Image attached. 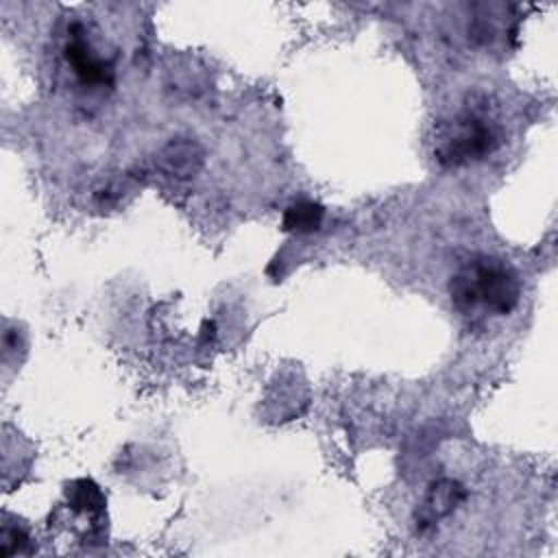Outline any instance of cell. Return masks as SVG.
Here are the masks:
<instances>
[{
  "instance_id": "obj_1",
  "label": "cell",
  "mask_w": 558,
  "mask_h": 558,
  "mask_svg": "<svg viewBox=\"0 0 558 558\" xmlns=\"http://www.w3.org/2000/svg\"><path fill=\"white\" fill-rule=\"evenodd\" d=\"M451 303L464 316L477 310L490 316H508L521 299V283L512 266L499 257L480 255L466 262L449 281Z\"/></svg>"
},
{
  "instance_id": "obj_2",
  "label": "cell",
  "mask_w": 558,
  "mask_h": 558,
  "mask_svg": "<svg viewBox=\"0 0 558 558\" xmlns=\"http://www.w3.org/2000/svg\"><path fill=\"white\" fill-rule=\"evenodd\" d=\"M499 144V133L490 120L466 111L442 129L436 140L434 155L442 166L456 168L484 159Z\"/></svg>"
},
{
  "instance_id": "obj_3",
  "label": "cell",
  "mask_w": 558,
  "mask_h": 558,
  "mask_svg": "<svg viewBox=\"0 0 558 558\" xmlns=\"http://www.w3.org/2000/svg\"><path fill=\"white\" fill-rule=\"evenodd\" d=\"M464 499H466V490L460 482L449 477L434 482L427 488L421 508L416 510V527L418 530L434 527L440 519L449 517Z\"/></svg>"
},
{
  "instance_id": "obj_4",
  "label": "cell",
  "mask_w": 558,
  "mask_h": 558,
  "mask_svg": "<svg viewBox=\"0 0 558 558\" xmlns=\"http://www.w3.org/2000/svg\"><path fill=\"white\" fill-rule=\"evenodd\" d=\"M203 146L192 137L170 140L155 157L157 168L174 179H192L203 168Z\"/></svg>"
},
{
  "instance_id": "obj_5",
  "label": "cell",
  "mask_w": 558,
  "mask_h": 558,
  "mask_svg": "<svg viewBox=\"0 0 558 558\" xmlns=\"http://www.w3.org/2000/svg\"><path fill=\"white\" fill-rule=\"evenodd\" d=\"M63 54H65V61L72 65L76 78L83 85H109L111 83L109 63L102 61L100 57H96L92 46L81 35H74L65 44Z\"/></svg>"
},
{
  "instance_id": "obj_6",
  "label": "cell",
  "mask_w": 558,
  "mask_h": 558,
  "mask_svg": "<svg viewBox=\"0 0 558 558\" xmlns=\"http://www.w3.org/2000/svg\"><path fill=\"white\" fill-rule=\"evenodd\" d=\"M65 497H68V508L76 514H87V517H96L105 512V495L100 490V486L92 480H74L68 488H65Z\"/></svg>"
},
{
  "instance_id": "obj_7",
  "label": "cell",
  "mask_w": 558,
  "mask_h": 558,
  "mask_svg": "<svg viewBox=\"0 0 558 558\" xmlns=\"http://www.w3.org/2000/svg\"><path fill=\"white\" fill-rule=\"evenodd\" d=\"M323 218H325L323 205L314 201H296L283 211V231L307 235L320 229Z\"/></svg>"
},
{
  "instance_id": "obj_8",
  "label": "cell",
  "mask_w": 558,
  "mask_h": 558,
  "mask_svg": "<svg viewBox=\"0 0 558 558\" xmlns=\"http://www.w3.org/2000/svg\"><path fill=\"white\" fill-rule=\"evenodd\" d=\"M31 554V538L20 525H4L0 534V556Z\"/></svg>"
}]
</instances>
